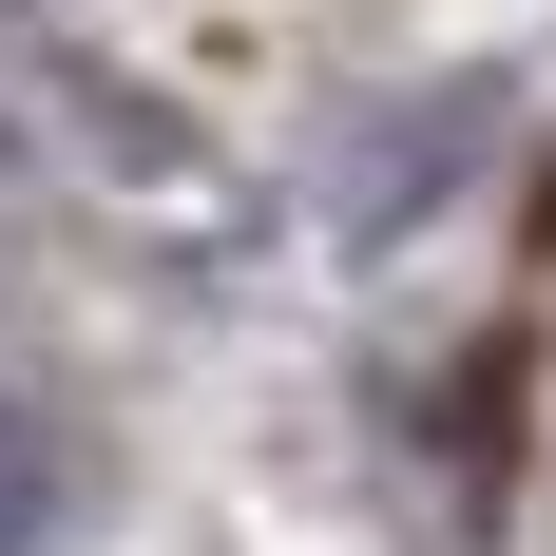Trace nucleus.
Segmentation results:
<instances>
[{
	"label": "nucleus",
	"instance_id": "1",
	"mask_svg": "<svg viewBox=\"0 0 556 556\" xmlns=\"http://www.w3.org/2000/svg\"><path fill=\"white\" fill-rule=\"evenodd\" d=\"M58 518H77V460L39 403H0V556H58Z\"/></svg>",
	"mask_w": 556,
	"mask_h": 556
}]
</instances>
